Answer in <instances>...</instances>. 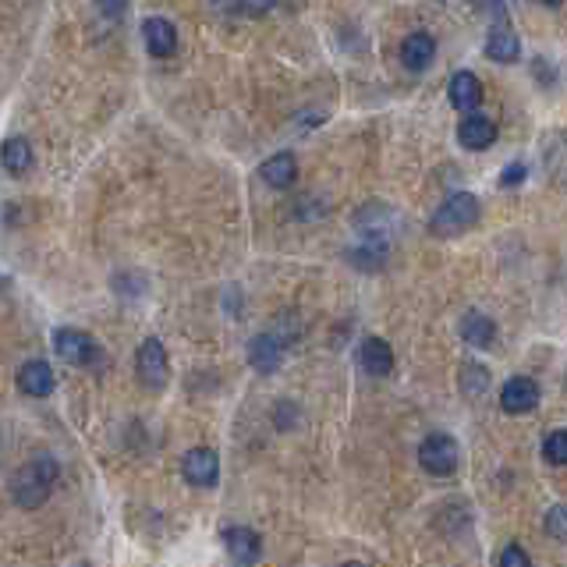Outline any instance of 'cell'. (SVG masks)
I'll return each mask as SVG.
<instances>
[{
  "label": "cell",
  "mask_w": 567,
  "mask_h": 567,
  "mask_svg": "<svg viewBox=\"0 0 567 567\" xmlns=\"http://www.w3.org/2000/svg\"><path fill=\"white\" fill-rule=\"evenodd\" d=\"M273 4H277V0H238V8L245 11V15H266V11H273Z\"/></svg>",
  "instance_id": "cell-25"
},
{
  "label": "cell",
  "mask_w": 567,
  "mask_h": 567,
  "mask_svg": "<svg viewBox=\"0 0 567 567\" xmlns=\"http://www.w3.org/2000/svg\"><path fill=\"white\" fill-rule=\"evenodd\" d=\"M54 351L68 366H100L103 362L100 344H96L86 330H75V327L54 330Z\"/></svg>",
  "instance_id": "cell-3"
},
{
  "label": "cell",
  "mask_w": 567,
  "mask_h": 567,
  "mask_svg": "<svg viewBox=\"0 0 567 567\" xmlns=\"http://www.w3.org/2000/svg\"><path fill=\"white\" fill-rule=\"evenodd\" d=\"M546 529H550V536L557 539V543H564V539H567V511L560 504L546 514Z\"/></svg>",
  "instance_id": "cell-22"
},
{
  "label": "cell",
  "mask_w": 567,
  "mask_h": 567,
  "mask_svg": "<svg viewBox=\"0 0 567 567\" xmlns=\"http://www.w3.org/2000/svg\"><path fill=\"white\" fill-rule=\"evenodd\" d=\"M135 373L146 390H164L167 376H171V362H167V348L156 337H146L135 355Z\"/></svg>",
  "instance_id": "cell-4"
},
{
  "label": "cell",
  "mask_w": 567,
  "mask_h": 567,
  "mask_svg": "<svg viewBox=\"0 0 567 567\" xmlns=\"http://www.w3.org/2000/svg\"><path fill=\"white\" fill-rule=\"evenodd\" d=\"M280 358H284V344H280L273 334H259L249 341V366L256 369V373H263V376L277 373Z\"/></svg>",
  "instance_id": "cell-13"
},
{
  "label": "cell",
  "mask_w": 567,
  "mask_h": 567,
  "mask_svg": "<svg viewBox=\"0 0 567 567\" xmlns=\"http://www.w3.org/2000/svg\"><path fill=\"white\" fill-rule=\"evenodd\" d=\"M142 39H146V50L153 57H171L178 50V29L167 18H146L142 25Z\"/></svg>",
  "instance_id": "cell-12"
},
{
  "label": "cell",
  "mask_w": 567,
  "mask_h": 567,
  "mask_svg": "<svg viewBox=\"0 0 567 567\" xmlns=\"http://www.w3.org/2000/svg\"><path fill=\"white\" fill-rule=\"evenodd\" d=\"M521 181H525V164H511V167H504V174H500V188L521 185Z\"/></svg>",
  "instance_id": "cell-24"
},
{
  "label": "cell",
  "mask_w": 567,
  "mask_h": 567,
  "mask_svg": "<svg viewBox=\"0 0 567 567\" xmlns=\"http://www.w3.org/2000/svg\"><path fill=\"white\" fill-rule=\"evenodd\" d=\"M518 54H521L518 32L511 29L507 15H497V18H493L490 36H486V57H490V61H497V64H511V61H518Z\"/></svg>",
  "instance_id": "cell-6"
},
{
  "label": "cell",
  "mask_w": 567,
  "mask_h": 567,
  "mask_svg": "<svg viewBox=\"0 0 567 567\" xmlns=\"http://www.w3.org/2000/svg\"><path fill=\"white\" fill-rule=\"evenodd\" d=\"M433 57H436V39L429 36V32H412V36L404 39L401 43V64L408 71H426L429 64H433Z\"/></svg>",
  "instance_id": "cell-14"
},
{
  "label": "cell",
  "mask_w": 567,
  "mask_h": 567,
  "mask_svg": "<svg viewBox=\"0 0 567 567\" xmlns=\"http://www.w3.org/2000/svg\"><path fill=\"white\" fill-rule=\"evenodd\" d=\"M259 174H263V181L270 188H291L298 178V160L291 153H277L259 167Z\"/></svg>",
  "instance_id": "cell-18"
},
{
  "label": "cell",
  "mask_w": 567,
  "mask_h": 567,
  "mask_svg": "<svg viewBox=\"0 0 567 567\" xmlns=\"http://www.w3.org/2000/svg\"><path fill=\"white\" fill-rule=\"evenodd\" d=\"M497 564H500V567H529L532 557H529L525 550H521L518 543H511V546H504V550H500Z\"/></svg>",
  "instance_id": "cell-21"
},
{
  "label": "cell",
  "mask_w": 567,
  "mask_h": 567,
  "mask_svg": "<svg viewBox=\"0 0 567 567\" xmlns=\"http://www.w3.org/2000/svg\"><path fill=\"white\" fill-rule=\"evenodd\" d=\"M461 337H465L472 348H493V341H497V323H493L486 312H468V316L461 319Z\"/></svg>",
  "instance_id": "cell-17"
},
{
  "label": "cell",
  "mask_w": 567,
  "mask_h": 567,
  "mask_svg": "<svg viewBox=\"0 0 567 567\" xmlns=\"http://www.w3.org/2000/svg\"><path fill=\"white\" fill-rule=\"evenodd\" d=\"M358 358H362V369H366L369 376H390L394 373V351H390V344L383 341V337H366V341H362V351H358Z\"/></svg>",
  "instance_id": "cell-16"
},
{
  "label": "cell",
  "mask_w": 567,
  "mask_h": 567,
  "mask_svg": "<svg viewBox=\"0 0 567 567\" xmlns=\"http://www.w3.org/2000/svg\"><path fill=\"white\" fill-rule=\"evenodd\" d=\"M539 4H546V8H560L564 0H539Z\"/></svg>",
  "instance_id": "cell-26"
},
{
  "label": "cell",
  "mask_w": 567,
  "mask_h": 567,
  "mask_svg": "<svg viewBox=\"0 0 567 567\" xmlns=\"http://www.w3.org/2000/svg\"><path fill=\"white\" fill-rule=\"evenodd\" d=\"M0 164H4V171H8L11 178H22V174L32 171V146L15 135V139H8L0 146Z\"/></svg>",
  "instance_id": "cell-19"
},
{
  "label": "cell",
  "mask_w": 567,
  "mask_h": 567,
  "mask_svg": "<svg viewBox=\"0 0 567 567\" xmlns=\"http://www.w3.org/2000/svg\"><path fill=\"white\" fill-rule=\"evenodd\" d=\"M0 288H8V273H0Z\"/></svg>",
  "instance_id": "cell-27"
},
{
  "label": "cell",
  "mask_w": 567,
  "mask_h": 567,
  "mask_svg": "<svg viewBox=\"0 0 567 567\" xmlns=\"http://www.w3.org/2000/svg\"><path fill=\"white\" fill-rule=\"evenodd\" d=\"M224 546H227V553H231L234 560H241V564H256L259 553H263V539H259V532L245 529V525H238V529H227L224 532Z\"/></svg>",
  "instance_id": "cell-15"
},
{
  "label": "cell",
  "mask_w": 567,
  "mask_h": 567,
  "mask_svg": "<svg viewBox=\"0 0 567 567\" xmlns=\"http://www.w3.org/2000/svg\"><path fill=\"white\" fill-rule=\"evenodd\" d=\"M57 479H61V465H57L54 454L43 451L32 461H25L15 472V479H11V497H15V504L25 507V511H36V507H43L50 500Z\"/></svg>",
  "instance_id": "cell-1"
},
{
  "label": "cell",
  "mask_w": 567,
  "mask_h": 567,
  "mask_svg": "<svg viewBox=\"0 0 567 567\" xmlns=\"http://www.w3.org/2000/svg\"><path fill=\"white\" fill-rule=\"evenodd\" d=\"M536 404H539V383L529 380V376H514L500 390V408L507 415H529Z\"/></svg>",
  "instance_id": "cell-7"
},
{
  "label": "cell",
  "mask_w": 567,
  "mask_h": 567,
  "mask_svg": "<svg viewBox=\"0 0 567 567\" xmlns=\"http://www.w3.org/2000/svg\"><path fill=\"white\" fill-rule=\"evenodd\" d=\"M419 461L429 475H451L458 472V461H461V447L454 436L447 433H429L419 447Z\"/></svg>",
  "instance_id": "cell-5"
},
{
  "label": "cell",
  "mask_w": 567,
  "mask_h": 567,
  "mask_svg": "<svg viewBox=\"0 0 567 567\" xmlns=\"http://www.w3.org/2000/svg\"><path fill=\"white\" fill-rule=\"evenodd\" d=\"M447 100H451L454 110L468 114V110H479L482 107V82L472 75V71H458L451 78V86H447Z\"/></svg>",
  "instance_id": "cell-11"
},
{
  "label": "cell",
  "mask_w": 567,
  "mask_h": 567,
  "mask_svg": "<svg viewBox=\"0 0 567 567\" xmlns=\"http://www.w3.org/2000/svg\"><path fill=\"white\" fill-rule=\"evenodd\" d=\"M479 217H482L479 199H475L472 192H454L440 202V210H436L433 220H429V231L440 234V238H454V234L479 224Z\"/></svg>",
  "instance_id": "cell-2"
},
{
  "label": "cell",
  "mask_w": 567,
  "mask_h": 567,
  "mask_svg": "<svg viewBox=\"0 0 567 567\" xmlns=\"http://www.w3.org/2000/svg\"><path fill=\"white\" fill-rule=\"evenodd\" d=\"M18 390H22L25 397H50L54 394V369H50V362H43V358H32V362H25L22 369H18L15 376Z\"/></svg>",
  "instance_id": "cell-10"
},
{
  "label": "cell",
  "mask_w": 567,
  "mask_h": 567,
  "mask_svg": "<svg viewBox=\"0 0 567 567\" xmlns=\"http://www.w3.org/2000/svg\"><path fill=\"white\" fill-rule=\"evenodd\" d=\"M181 472H185V479L192 482V486L210 490V486H217V479H220V458L210 451V447H195V451L185 454Z\"/></svg>",
  "instance_id": "cell-8"
},
{
  "label": "cell",
  "mask_w": 567,
  "mask_h": 567,
  "mask_svg": "<svg viewBox=\"0 0 567 567\" xmlns=\"http://www.w3.org/2000/svg\"><path fill=\"white\" fill-rule=\"evenodd\" d=\"M497 125H493L490 117L479 114V110H468V117L458 125V139L465 149H472V153H482V149H490L493 142H497Z\"/></svg>",
  "instance_id": "cell-9"
},
{
  "label": "cell",
  "mask_w": 567,
  "mask_h": 567,
  "mask_svg": "<svg viewBox=\"0 0 567 567\" xmlns=\"http://www.w3.org/2000/svg\"><path fill=\"white\" fill-rule=\"evenodd\" d=\"M543 458L550 461V465H564V461H567V433H564V429H557V433L546 436Z\"/></svg>",
  "instance_id": "cell-20"
},
{
  "label": "cell",
  "mask_w": 567,
  "mask_h": 567,
  "mask_svg": "<svg viewBox=\"0 0 567 567\" xmlns=\"http://www.w3.org/2000/svg\"><path fill=\"white\" fill-rule=\"evenodd\" d=\"M96 8H100L103 18L117 22V18H125V15H128V0H96Z\"/></svg>",
  "instance_id": "cell-23"
}]
</instances>
